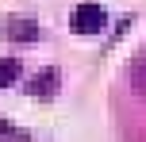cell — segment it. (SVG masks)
<instances>
[{
  "label": "cell",
  "mask_w": 146,
  "mask_h": 142,
  "mask_svg": "<svg viewBox=\"0 0 146 142\" xmlns=\"http://www.w3.org/2000/svg\"><path fill=\"white\" fill-rule=\"evenodd\" d=\"M131 89L139 92V96H146V54L131 61Z\"/></svg>",
  "instance_id": "277c9868"
},
{
  "label": "cell",
  "mask_w": 146,
  "mask_h": 142,
  "mask_svg": "<svg viewBox=\"0 0 146 142\" xmlns=\"http://www.w3.org/2000/svg\"><path fill=\"white\" fill-rule=\"evenodd\" d=\"M4 35L12 38V42H35L38 38V23L31 19V15H12V19L4 23Z\"/></svg>",
  "instance_id": "7a4b0ae2"
},
{
  "label": "cell",
  "mask_w": 146,
  "mask_h": 142,
  "mask_svg": "<svg viewBox=\"0 0 146 142\" xmlns=\"http://www.w3.org/2000/svg\"><path fill=\"white\" fill-rule=\"evenodd\" d=\"M15 81H19V61L4 58L0 61V89H8V85H15Z\"/></svg>",
  "instance_id": "5b68a950"
},
{
  "label": "cell",
  "mask_w": 146,
  "mask_h": 142,
  "mask_svg": "<svg viewBox=\"0 0 146 142\" xmlns=\"http://www.w3.org/2000/svg\"><path fill=\"white\" fill-rule=\"evenodd\" d=\"M108 27V12L100 4H77L69 15V31L73 35H96V31Z\"/></svg>",
  "instance_id": "6da1fadb"
},
{
  "label": "cell",
  "mask_w": 146,
  "mask_h": 142,
  "mask_svg": "<svg viewBox=\"0 0 146 142\" xmlns=\"http://www.w3.org/2000/svg\"><path fill=\"white\" fill-rule=\"evenodd\" d=\"M0 142H27V131H19V127L0 119Z\"/></svg>",
  "instance_id": "8992f818"
},
{
  "label": "cell",
  "mask_w": 146,
  "mask_h": 142,
  "mask_svg": "<svg viewBox=\"0 0 146 142\" xmlns=\"http://www.w3.org/2000/svg\"><path fill=\"white\" fill-rule=\"evenodd\" d=\"M58 81H62V77H58V69H42V73H35V81H31L27 85V92H31V96H54V92H58Z\"/></svg>",
  "instance_id": "3957f363"
}]
</instances>
